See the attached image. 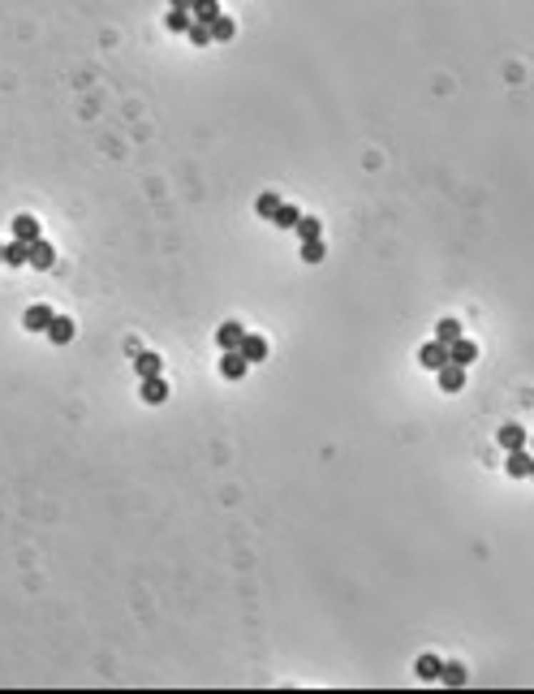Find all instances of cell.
<instances>
[{"instance_id": "ac0fdd59", "label": "cell", "mask_w": 534, "mask_h": 694, "mask_svg": "<svg viewBox=\"0 0 534 694\" xmlns=\"http://www.w3.org/2000/svg\"><path fill=\"white\" fill-rule=\"evenodd\" d=\"M233 35H237V22H233L228 14H220V18L211 22V39H216V44H228Z\"/></svg>"}, {"instance_id": "cb8c5ba5", "label": "cell", "mask_w": 534, "mask_h": 694, "mask_svg": "<svg viewBox=\"0 0 534 694\" xmlns=\"http://www.w3.org/2000/svg\"><path fill=\"white\" fill-rule=\"evenodd\" d=\"M194 26V18L186 14V9H168V31H177V35H186Z\"/></svg>"}, {"instance_id": "44dd1931", "label": "cell", "mask_w": 534, "mask_h": 694, "mask_svg": "<svg viewBox=\"0 0 534 694\" xmlns=\"http://www.w3.org/2000/svg\"><path fill=\"white\" fill-rule=\"evenodd\" d=\"M293 233H298L302 242H311V238H323V224H319V216H302Z\"/></svg>"}, {"instance_id": "d4e9b609", "label": "cell", "mask_w": 534, "mask_h": 694, "mask_svg": "<svg viewBox=\"0 0 534 694\" xmlns=\"http://www.w3.org/2000/svg\"><path fill=\"white\" fill-rule=\"evenodd\" d=\"M186 35H190V44H194V48H207V44H216V39H211V26H203V22H194V26H190Z\"/></svg>"}, {"instance_id": "83f0119b", "label": "cell", "mask_w": 534, "mask_h": 694, "mask_svg": "<svg viewBox=\"0 0 534 694\" xmlns=\"http://www.w3.org/2000/svg\"><path fill=\"white\" fill-rule=\"evenodd\" d=\"M525 448H530V453H534V436H530V440H525Z\"/></svg>"}, {"instance_id": "2e32d148", "label": "cell", "mask_w": 534, "mask_h": 694, "mask_svg": "<svg viewBox=\"0 0 534 694\" xmlns=\"http://www.w3.org/2000/svg\"><path fill=\"white\" fill-rule=\"evenodd\" d=\"M14 238L35 242V238H39V220H35V216H26V211H22V216H14Z\"/></svg>"}, {"instance_id": "5b68a950", "label": "cell", "mask_w": 534, "mask_h": 694, "mask_svg": "<svg viewBox=\"0 0 534 694\" xmlns=\"http://www.w3.org/2000/svg\"><path fill=\"white\" fill-rule=\"evenodd\" d=\"M74 332H78V323H74L69 315H52V323H48V341H52V345H69Z\"/></svg>"}, {"instance_id": "7402d4cb", "label": "cell", "mask_w": 534, "mask_h": 694, "mask_svg": "<svg viewBox=\"0 0 534 694\" xmlns=\"http://www.w3.org/2000/svg\"><path fill=\"white\" fill-rule=\"evenodd\" d=\"M457 336H461V319H440V323H435V341L453 345Z\"/></svg>"}, {"instance_id": "30bf717a", "label": "cell", "mask_w": 534, "mask_h": 694, "mask_svg": "<svg viewBox=\"0 0 534 694\" xmlns=\"http://www.w3.org/2000/svg\"><path fill=\"white\" fill-rule=\"evenodd\" d=\"M440 388H444V393H461V388H465V367L444 363V367H440Z\"/></svg>"}, {"instance_id": "7c38bea8", "label": "cell", "mask_w": 534, "mask_h": 694, "mask_svg": "<svg viewBox=\"0 0 534 694\" xmlns=\"http://www.w3.org/2000/svg\"><path fill=\"white\" fill-rule=\"evenodd\" d=\"M530 466H534V453H525V448L508 453V475L513 479H530Z\"/></svg>"}, {"instance_id": "f1b7e54d", "label": "cell", "mask_w": 534, "mask_h": 694, "mask_svg": "<svg viewBox=\"0 0 534 694\" xmlns=\"http://www.w3.org/2000/svg\"><path fill=\"white\" fill-rule=\"evenodd\" d=\"M0 263H5V246H0Z\"/></svg>"}, {"instance_id": "8fae6325", "label": "cell", "mask_w": 534, "mask_h": 694, "mask_svg": "<svg viewBox=\"0 0 534 694\" xmlns=\"http://www.w3.org/2000/svg\"><path fill=\"white\" fill-rule=\"evenodd\" d=\"M414 673H418V681H440V673H444V660L427 651V655H418V660H414Z\"/></svg>"}, {"instance_id": "ffe728a7", "label": "cell", "mask_w": 534, "mask_h": 694, "mask_svg": "<svg viewBox=\"0 0 534 694\" xmlns=\"http://www.w3.org/2000/svg\"><path fill=\"white\" fill-rule=\"evenodd\" d=\"M254 211H258L263 220H272V216L281 211V194H272V190H267V194H258V198H254Z\"/></svg>"}, {"instance_id": "4316f807", "label": "cell", "mask_w": 534, "mask_h": 694, "mask_svg": "<svg viewBox=\"0 0 534 694\" xmlns=\"http://www.w3.org/2000/svg\"><path fill=\"white\" fill-rule=\"evenodd\" d=\"M168 9H186V14H190V9H194V0H168Z\"/></svg>"}, {"instance_id": "5bb4252c", "label": "cell", "mask_w": 534, "mask_h": 694, "mask_svg": "<svg viewBox=\"0 0 534 694\" xmlns=\"http://www.w3.org/2000/svg\"><path fill=\"white\" fill-rule=\"evenodd\" d=\"M525 440H530V436H525L521 423H504V427H500V448L513 453V448H525Z\"/></svg>"}, {"instance_id": "52a82bcc", "label": "cell", "mask_w": 534, "mask_h": 694, "mask_svg": "<svg viewBox=\"0 0 534 694\" xmlns=\"http://www.w3.org/2000/svg\"><path fill=\"white\" fill-rule=\"evenodd\" d=\"M241 336H246V328H241L237 319H224V323L216 328V345H220V350H237Z\"/></svg>"}, {"instance_id": "8992f818", "label": "cell", "mask_w": 534, "mask_h": 694, "mask_svg": "<svg viewBox=\"0 0 534 694\" xmlns=\"http://www.w3.org/2000/svg\"><path fill=\"white\" fill-rule=\"evenodd\" d=\"M246 371H250V363L241 358V350H224V354H220V376H224V380H241Z\"/></svg>"}, {"instance_id": "7a4b0ae2", "label": "cell", "mask_w": 534, "mask_h": 694, "mask_svg": "<svg viewBox=\"0 0 534 694\" xmlns=\"http://www.w3.org/2000/svg\"><path fill=\"white\" fill-rule=\"evenodd\" d=\"M237 350H241V358H246V363H263V358H267V336H258V332H246Z\"/></svg>"}, {"instance_id": "e0dca14e", "label": "cell", "mask_w": 534, "mask_h": 694, "mask_svg": "<svg viewBox=\"0 0 534 694\" xmlns=\"http://www.w3.org/2000/svg\"><path fill=\"white\" fill-rule=\"evenodd\" d=\"M26 255H31V242H22V238H14V242L5 246V263H9V268H26Z\"/></svg>"}, {"instance_id": "484cf974", "label": "cell", "mask_w": 534, "mask_h": 694, "mask_svg": "<svg viewBox=\"0 0 534 694\" xmlns=\"http://www.w3.org/2000/svg\"><path fill=\"white\" fill-rule=\"evenodd\" d=\"M319 259H323V238L302 242V263H319Z\"/></svg>"}, {"instance_id": "f546056e", "label": "cell", "mask_w": 534, "mask_h": 694, "mask_svg": "<svg viewBox=\"0 0 534 694\" xmlns=\"http://www.w3.org/2000/svg\"><path fill=\"white\" fill-rule=\"evenodd\" d=\"M530 479H534V466H530Z\"/></svg>"}, {"instance_id": "6da1fadb", "label": "cell", "mask_w": 534, "mask_h": 694, "mask_svg": "<svg viewBox=\"0 0 534 694\" xmlns=\"http://www.w3.org/2000/svg\"><path fill=\"white\" fill-rule=\"evenodd\" d=\"M418 363H423L427 371H440V367L448 363V345H444V341H427L423 350H418Z\"/></svg>"}, {"instance_id": "3957f363", "label": "cell", "mask_w": 534, "mask_h": 694, "mask_svg": "<svg viewBox=\"0 0 534 694\" xmlns=\"http://www.w3.org/2000/svg\"><path fill=\"white\" fill-rule=\"evenodd\" d=\"M26 263H31V268H39V272H48V268L56 263V251H52V242L35 238V242H31V255H26Z\"/></svg>"}, {"instance_id": "603a6c76", "label": "cell", "mask_w": 534, "mask_h": 694, "mask_svg": "<svg viewBox=\"0 0 534 694\" xmlns=\"http://www.w3.org/2000/svg\"><path fill=\"white\" fill-rule=\"evenodd\" d=\"M465 677H470V673H465L461 664H448V660H444V673H440V685H453V690H457V685H465Z\"/></svg>"}, {"instance_id": "9c48e42d", "label": "cell", "mask_w": 534, "mask_h": 694, "mask_svg": "<svg viewBox=\"0 0 534 694\" xmlns=\"http://www.w3.org/2000/svg\"><path fill=\"white\" fill-rule=\"evenodd\" d=\"M478 358V345L474 341H465V336H457L453 345H448V363H457V367H470Z\"/></svg>"}, {"instance_id": "4fadbf2b", "label": "cell", "mask_w": 534, "mask_h": 694, "mask_svg": "<svg viewBox=\"0 0 534 694\" xmlns=\"http://www.w3.org/2000/svg\"><path fill=\"white\" fill-rule=\"evenodd\" d=\"M143 401H147V406L168 401V384H164V376H147V380H143Z\"/></svg>"}, {"instance_id": "9a60e30c", "label": "cell", "mask_w": 534, "mask_h": 694, "mask_svg": "<svg viewBox=\"0 0 534 694\" xmlns=\"http://www.w3.org/2000/svg\"><path fill=\"white\" fill-rule=\"evenodd\" d=\"M220 14H224V9H220V0H194V9H190V18L203 22V26H211Z\"/></svg>"}, {"instance_id": "277c9868", "label": "cell", "mask_w": 534, "mask_h": 694, "mask_svg": "<svg viewBox=\"0 0 534 694\" xmlns=\"http://www.w3.org/2000/svg\"><path fill=\"white\" fill-rule=\"evenodd\" d=\"M52 306H44V302H35V306H26V315H22V323H26V332H48V323H52Z\"/></svg>"}, {"instance_id": "d6986e66", "label": "cell", "mask_w": 534, "mask_h": 694, "mask_svg": "<svg viewBox=\"0 0 534 694\" xmlns=\"http://www.w3.org/2000/svg\"><path fill=\"white\" fill-rule=\"evenodd\" d=\"M298 220H302V207H293V203H281V211L272 216L276 228H298Z\"/></svg>"}, {"instance_id": "ba28073f", "label": "cell", "mask_w": 534, "mask_h": 694, "mask_svg": "<svg viewBox=\"0 0 534 694\" xmlns=\"http://www.w3.org/2000/svg\"><path fill=\"white\" fill-rule=\"evenodd\" d=\"M134 371H138V380L160 376V371H164V358H160L156 350H138V354H134Z\"/></svg>"}]
</instances>
